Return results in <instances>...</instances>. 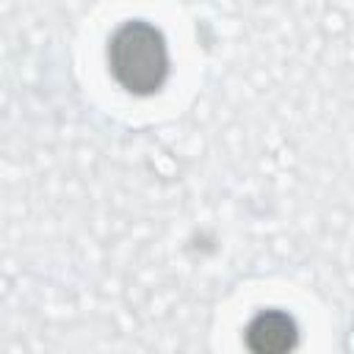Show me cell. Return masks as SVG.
I'll return each mask as SVG.
<instances>
[{"label": "cell", "mask_w": 354, "mask_h": 354, "mask_svg": "<svg viewBox=\"0 0 354 354\" xmlns=\"http://www.w3.org/2000/svg\"><path fill=\"white\" fill-rule=\"evenodd\" d=\"M111 69L116 80L138 94L155 91L169 69L166 44L160 33L147 22H127L111 39Z\"/></svg>", "instance_id": "1"}]
</instances>
